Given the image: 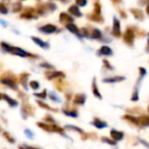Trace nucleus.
<instances>
[{"mask_svg": "<svg viewBox=\"0 0 149 149\" xmlns=\"http://www.w3.org/2000/svg\"><path fill=\"white\" fill-rule=\"evenodd\" d=\"M1 47L4 51L8 52V53H11L13 55L19 56V57H26V58H31V59H37L38 56L35 55L33 53H30V52L26 51V50L22 49L19 47H15V46H11L9 44H6L5 42H2L1 43Z\"/></svg>", "mask_w": 149, "mask_h": 149, "instance_id": "obj_1", "label": "nucleus"}, {"mask_svg": "<svg viewBox=\"0 0 149 149\" xmlns=\"http://www.w3.org/2000/svg\"><path fill=\"white\" fill-rule=\"evenodd\" d=\"M0 82L3 86L9 87L13 90H17V82H19V78H17L15 74H13L11 72H3L0 78Z\"/></svg>", "mask_w": 149, "mask_h": 149, "instance_id": "obj_2", "label": "nucleus"}, {"mask_svg": "<svg viewBox=\"0 0 149 149\" xmlns=\"http://www.w3.org/2000/svg\"><path fill=\"white\" fill-rule=\"evenodd\" d=\"M87 19L95 23H103L104 19L101 15V4H100L99 0L94 1V10L91 13H88Z\"/></svg>", "mask_w": 149, "mask_h": 149, "instance_id": "obj_3", "label": "nucleus"}, {"mask_svg": "<svg viewBox=\"0 0 149 149\" xmlns=\"http://www.w3.org/2000/svg\"><path fill=\"white\" fill-rule=\"evenodd\" d=\"M37 126L39 128L43 129L46 132H54V133H59V134H63L64 130L60 127H58L55 124H48V123H42V122H38Z\"/></svg>", "mask_w": 149, "mask_h": 149, "instance_id": "obj_4", "label": "nucleus"}, {"mask_svg": "<svg viewBox=\"0 0 149 149\" xmlns=\"http://www.w3.org/2000/svg\"><path fill=\"white\" fill-rule=\"evenodd\" d=\"M135 35H136V33H135L134 27H128L126 32L124 33V35H123V40H124V42L127 45L132 47L134 45Z\"/></svg>", "mask_w": 149, "mask_h": 149, "instance_id": "obj_5", "label": "nucleus"}, {"mask_svg": "<svg viewBox=\"0 0 149 149\" xmlns=\"http://www.w3.org/2000/svg\"><path fill=\"white\" fill-rule=\"evenodd\" d=\"M38 17H39V15H38L36 8H33V7L30 6L25 7L24 11L19 15V17L23 19H38Z\"/></svg>", "mask_w": 149, "mask_h": 149, "instance_id": "obj_6", "label": "nucleus"}, {"mask_svg": "<svg viewBox=\"0 0 149 149\" xmlns=\"http://www.w3.org/2000/svg\"><path fill=\"white\" fill-rule=\"evenodd\" d=\"M39 31L42 32L43 34H46V35H50V34H53V33L58 32L59 29H58L56 26L52 25V24H46V25H44L39 28Z\"/></svg>", "mask_w": 149, "mask_h": 149, "instance_id": "obj_7", "label": "nucleus"}, {"mask_svg": "<svg viewBox=\"0 0 149 149\" xmlns=\"http://www.w3.org/2000/svg\"><path fill=\"white\" fill-rule=\"evenodd\" d=\"M45 77L47 80H56L62 79L65 77V74L62 72H58V70H46Z\"/></svg>", "mask_w": 149, "mask_h": 149, "instance_id": "obj_8", "label": "nucleus"}, {"mask_svg": "<svg viewBox=\"0 0 149 149\" xmlns=\"http://www.w3.org/2000/svg\"><path fill=\"white\" fill-rule=\"evenodd\" d=\"M112 35L116 38H120L122 36V31H120V23L118 17H114L112 19Z\"/></svg>", "mask_w": 149, "mask_h": 149, "instance_id": "obj_9", "label": "nucleus"}, {"mask_svg": "<svg viewBox=\"0 0 149 149\" xmlns=\"http://www.w3.org/2000/svg\"><path fill=\"white\" fill-rule=\"evenodd\" d=\"M59 23L61 24V25L68 26V24L74 23V17L66 13H61L59 15Z\"/></svg>", "mask_w": 149, "mask_h": 149, "instance_id": "obj_10", "label": "nucleus"}, {"mask_svg": "<svg viewBox=\"0 0 149 149\" xmlns=\"http://www.w3.org/2000/svg\"><path fill=\"white\" fill-rule=\"evenodd\" d=\"M86 101V95L82 93H78L72 96V103L76 105H83Z\"/></svg>", "mask_w": 149, "mask_h": 149, "instance_id": "obj_11", "label": "nucleus"}, {"mask_svg": "<svg viewBox=\"0 0 149 149\" xmlns=\"http://www.w3.org/2000/svg\"><path fill=\"white\" fill-rule=\"evenodd\" d=\"M65 28L68 30V31L70 32V33L74 34V35H76V36H78V37H82L81 30H80L79 28L77 27V26L74 25V23H72V24H68V26H65Z\"/></svg>", "mask_w": 149, "mask_h": 149, "instance_id": "obj_12", "label": "nucleus"}, {"mask_svg": "<svg viewBox=\"0 0 149 149\" xmlns=\"http://www.w3.org/2000/svg\"><path fill=\"white\" fill-rule=\"evenodd\" d=\"M68 13H70V15H74V17H82V13L80 11V7L78 6V5H70V7H68Z\"/></svg>", "mask_w": 149, "mask_h": 149, "instance_id": "obj_13", "label": "nucleus"}, {"mask_svg": "<svg viewBox=\"0 0 149 149\" xmlns=\"http://www.w3.org/2000/svg\"><path fill=\"white\" fill-rule=\"evenodd\" d=\"M89 38H91V39H98L99 40L102 38V34L98 29L91 28V29H89Z\"/></svg>", "mask_w": 149, "mask_h": 149, "instance_id": "obj_14", "label": "nucleus"}, {"mask_svg": "<svg viewBox=\"0 0 149 149\" xmlns=\"http://www.w3.org/2000/svg\"><path fill=\"white\" fill-rule=\"evenodd\" d=\"M35 8H36V10H37V13L39 15H45L47 13H49L46 3H39V4L36 5Z\"/></svg>", "mask_w": 149, "mask_h": 149, "instance_id": "obj_15", "label": "nucleus"}, {"mask_svg": "<svg viewBox=\"0 0 149 149\" xmlns=\"http://www.w3.org/2000/svg\"><path fill=\"white\" fill-rule=\"evenodd\" d=\"M110 136H111V139L114 141H120L123 138H124V133L120 132V131H118V130H114L112 129L110 131Z\"/></svg>", "mask_w": 149, "mask_h": 149, "instance_id": "obj_16", "label": "nucleus"}, {"mask_svg": "<svg viewBox=\"0 0 149 149\" xmlns=\"http://www.w3.org/2000/svg\"><path fill=\"white\" fill-rule=\"evenodd\" d=\"M23 112H25L28 116H34V113H35V108L32 105H30V104L26 101V102H24V104H23Z\"/></svg>", "mask_w": 149, "mask_h": 149, "instance_id": "obj_17", "label": "nucleus"}, {"mask_svg": "<svg viewBox=\"0 0 149 149\" xmlns=\"http://www.w3.org/2000/svg\"><path fill=\"white\" fill-rule=\"evenodd\" d=\"M138 127H149V116L145 114L138 116Z\"/></svg>", "mask_w": 149, "mask_h": 149, "instance_id": "obj_18", "label": "nucleus"}, {"mask_svg": "<svg viewBox=\"0 0 149 149\" xmlns=\"http://www.w3.org/2000/svg\"><path fill=\"white\" fill-rule=\"evenodd\" d=\"M126 80L125 77H122V76H116V77H109V78H105L103 79V83H118V82H122Z\"/></svg>", "mask_w": 149, "mask_h": 149, "instance_id": "obj_19", "label": "nucleus"}, {"mask_svg": "<svg viewBox=\"0 0 149 149\" xmlns=\"http://www.w3.org/2000/svg\"><path fill=\"white\" fill-rule=\"evenodd\" d=\"M131 13L134 15V17L138 21H143L144 19V13L139 8H131Z\"/></svg>", "mask_w": 149, "mask_h": 149, "instance_id": "obj_20", "label": "nucleus"}, {"mask_svg": "<svg viewBox=\"0 0 149 149\" xmlns=\"http://www.w3.org/2000/svg\"><path fill=\"white\" fill-rule=\"evenodd\" d=\"M99 55H103V56H110V55H112V50H111V48L110 47H108V46H106V45H104V46H102L101 48L99 49V51L97 52Z\"/></svg>", "mask_w": 149, "mask_h": 149, "instance_id": "obj_21", "label": "nucleus"}, {"mask_svg": "<svg viewBox=\"0 0 149 149\" xmlns=\"http://www.w3.org/2000/svg\"><path fill=\"white\" fill-rule=\"evenodd\" d=\"M92 92H93L94 96H95L96 98H98V99H101V98H102L101 94H100V92H99V88H98L97 84H96V79H95V78H94L93 82H92Z\"/></svg>", "mask_w": 149, "mask_h": 149, "instance_id": "obj_22", "label": "nucleus"}, {"mask_svg": "<svg viewBox=\"0 0 149 149\" xmlns=\"http://www.w3.org/2000/svg\"><path fill=\"white\" fill-rule=\"evenodd\" d=\"M54 87L59 92H62L64 90V87H65V82L62 79H56L54 81Z\"/></svg>", "mask_w": 149, "mask_h": 149, "instance_id": "obj_23", "label": "nucleus"}, {"mask_svg": "<svg viewBox=\"0 0 149 149\" xmlns=\"http://www.w3.org/2000/svg\"><path fill=\"white\" fill-rule=\"evenodd\" d=\"M1 96H2L1 98H2L3 100H5V101H6L7 103H8L9 105L11 106V107H15V106H17V104H19V102H17V100L13 99V98H10L9 96H7L6 94L2 93V95H1Z\"/></svg>", "mask_w": 149, "mask_h": 149, "instance_id": "obj_24", "label": "nucleus"}, {"mask_svg": "<svg viewBox=\"0 0 149 149\" xmlns=\"http://www.w3.org/2000/svg\"><path fill=\"white\" fill-rule=\"evenodd\" d=\"M29 77H30V74H28V72H23V74H19V82L22 84V86H23L25 89H27V81Z\"/></svg>", "mask_w": 149, "mask_h": 149, "instance_id": "obj_25", "label": "nucleus"}, {"mask_svg": "<svg viewBox=\"0 0 149 149\" xmlns=\"http://www.w3.org/2000/svg\"><path fill=\"white\" fill-rule=\"evenodd\" d=\"M62 112H63L65 116H72V118H77L78 116V111L74 108H70V107H64L62 109Z\"/></svg>", "mask_w": 149, "mask_h": 149, "instance_id": "obj_26", "label": "nucleus"}, {"mask_svg": "<svg viewBox=\"0 0 149 149\" xmlns=\"http://www.w3.org/2000/svg\"><path fill=\"white\" fill-rule=\"evenodd\" d=\"M92 125L95 126L96 128H98V129H103V128H105V127H107V123L103 122V120H101L98 118H94L93 122H92Z\"/></svg>", "mask_w": 149, "mask_h": 149, "instance_id": "obj_27", "label": "nucleus"}, {"mask_svg": "<svg viewBox=\"0 0 149 149\" xmlns=\"http://www.w3.org/2000/svg\"><path fill=\"white\" fill-rule=\"evenodd\" d=\"M32 40H33V41L35 42L38 46H40L41 48H44V49H47V48H49V44H48L47 42H44L43 40L39 39L38 37H32Z\"/></svg>", "mask_w": 149, "mask_h": 149, "instance_id": "obj_28", "label": "nucleus"}, {"mask_svg": "<svg viewBox=\"0 0 149 149\" xmlns=\"http://www.w3.org/2000/svg\"><path fill=\"white\" fill-rule=\"evenodd\" d=\"M37 103L39 104V106H40V107L44 108V109H46V110H50V111H53V112L58 111V109H57V108L51 107V106H49V105H48V104L44 103V102L40 101V100H38V101H37Z\"/></svg>", "mask_w": 149, "mask_h": 149, "instance_id": "obj_29", "label": "nucleus"}, {"mask_svg": "<svg viewBox=\"0 0 149 149\" xmlns=\"http://www.w3.org/2000/svg\"><path fill=\"white\" fill-rule=\"evenodd\" d=\"M23 9V4H22L19 1L13 3V13H19V11Z\"/></svg>", "mask_w": 149, "mask_h": 149, "instance_id": "obj_30", "label": "nucleus"}, {"mask_svg": "<svg viewBox=\"0 0 149 149\" xmlns=\"http://www.w3.org/2000/svg\"><path fill=\"white\" fill-rule=\"evenodd\" d=\"M0 13H2V15H6V13H8V7L4 4V2L0 3Z\"/></svg>", "mask_w": 149, "mask_h": 149, "instance_id": "obj_31", "label": "nucleus"}, {"mask_svg": "<svg viewBox=\"0 0 149 149\" xmlns=\"http://www.w3.org/2000/svg\"><path fill=\"white\" fill-rule=\"evenodd\" d=\"M131 100L132 101H138L139 100V93H138V88H135L134 90V93H133L132 97H131Z\"/></svg>", "mask_w": 149, "mask_h": 149, "instance_id": "obj_32", "label": "nucleus"}, {"mask_svg": "<svg viewBox=\"0 0 149 149\" xmlns=\"http://www.w3.org/2000/svg\"><path fill=\"white\" fill-rule=\"evenodd\" d=\"M35 96L38 98H41V99H45L47 97V91L43 90V92H41V93H35Z\"/></svg>", "mask_w": 149, "mask_h": 149, "instance_id": "obj_33", "label": "nucleus"}, {"mask_svg": "<svg viewBox=\"0 0 149 149\" xmlns=\"http://www.w3.org/2000/svg\"><path fill=\"white\" fill-rule=\"evenodd\" d=\"M87 0H76V5H78L80 7H84L87 5Z\"/></svg>", "mask_w": 149, "mask_h": 149, "instance_id": "obj_34", "label": "nucleus"}, {"mask_svg": "<svg viewBox=\"0 0 149 149\" xmlns=\"http://www.w3.org/2000/svg\"><path fill=\"white\" fill-rule=\"evenodd\" d=\"M30 87H31L33 90H38L40 87V85L37 81H31V83H30Z\"/></svg>", "mask_w": 149, "mask_h": 149, "instance_id": "obj_35", "label": "nucleus"}, {"mask_svg": "<svg viewBox=\"0 0 149 149\" xmlns=\"http://www.w3.org/2000/svg\"><path fill=\"white\" fill-rule=\"evenodd\" d=\"M3 136L5 137V139H6V140H8V142H10V143H15V139H13V137H11L10 135H9L7 132H3Z\"/></svg>", "mask_w": 149, "mask_h": 149, "instance_id": "obj_36", "label": "nucleus"}, {"mask_svg": "<svg viewBox=\"0 0 149 149\" xmlns=\"http://www.w3.org/2000/svg\"><path fill=\"white\" fill-rule=\"evenodd\" d=\"M101 140L103 141L104 143H107V144H110V145H116V143L114 140H110V139L106 138V137H102Z\"/></svg>", "mask_w": 149, "mask_h": 149, "instance_id": "obj_37", "label": "nucleus"}, {"mask_svg": "<svg viewBox=\"0 0 149 149\" xmlns=\"http://www.w3.org/2000/svg\"><path fill=\"white\" fill-rule=\"evenodd\" d=\"M134 30H135V32H137V35H138L139 37H143V36L146 35V33H145L143 30L138 29V28H136V27H134Z\"/></svg>", "mask_w": 149, "mask_h": 149, "instance_id": "obj_38", "label": "nucleus"}, {"mask_svg": "<svg viewBox=\"0 0 149 149\" xmlns=\"http://www.w3.org/2000/svg\"><path fill=\"white\" fill-rule=\"evenodd\" d=\"M66 129H70V130H72V131H77V132H79L81 135H83L84 134V132H83V130H81V129H79V128H77V127H72V126H66L65 127Z\"/></svg>", "mask_w": 149, "mask_h": 149, "instance_id": "obj_39", "label": "nucleus"}, {"mask_svg": "<svg viewBox=\"0 0 149 149\" xmlns=\"http://www.w3.org/2000/svg\"><path fill=\"white\" fill-rule=\"evenodd\" d=\"M49 98L51 100H53L54 102H60V99L58 97H56V95L54 93H52V92H50L49 93Z\"/></svg>", "mask_w": 149, "mask_h": 149, "instance_id": "obj_40", "label": "nucleus"}, {"mask_svg": "<svg viewBox=\"0 0 149 149\" xmlns=\"http://www.w3.org/2000/svg\"><path fill=\"white\" fill-rule=\"evenodd\" d=\"M44 120H45L48 124H54V120L52 118L51 116H46L45 118H44Z\"/></svg>", "mask_w": 149, "mask_h": 149, "instance_id": "obj_41", "label": "nucleus"}, {"mask_svg": "<svg viewBox=\"0 0 149 149\" xmlns=\"http://www.w3.org/2000/svg\"><path fill=\"white\" fill-rule=\"evenodd\" d=\"M103 63H104V66H105V68H107L108 70H113V68H112V66L110 65V63H109V62H108L106 59H104V60H103Z\"/></svg>", "mask_w": 149, "mask_h": 149, "instance_id": "obj_42", "label": "nucleus"}, {"mask_svg": "<svg viewBox=\"0 0 149 149\" xmlns=\"http://www.w3.org/2000/svg\"><path fill=\"white\" fill-rule=\"evenodd\" d=\"M40 66H41V68H49V70H53V66L50 65V64H48V63H41V64H40Z\"/></svg>", "mask_w": 149, "mask_h": 149, "instance_id": "obj_43", "label": "nucleus"}, {"mask_svg": "<svg viewBox=\"0 0 149 149\" xmlns=\"http://www.w3.org/2000/svg\"><path fill=\"white\" fill-rule=\"evenodd\" d=\"M139 72H140L141 78L144 77L145 74H146V70H145V68H139Z\"/></svg>", "mask_w": 149, "mask_h": 149, "instance_id": "obj_44", "label": "nucleus"}, {"mask_svg": "<svg viewBox=\"0 0 149 149\" xmlns=\"http://www.w3.org/2000/svg\"><path fill=\"white\" fill-rule=\"evenodd\" d=\"M19 149H37L35 147H31V146H19Z\"/></svg>", "mask_w": 149, "mask_h": 149, "instance_id": "obj_45", "label": "nucleus"}, {"mask_svg": "<svg viewBox=\"0 0 149 149\" xmlns=\"http://www.w3.org/2000/svg\"><path fill=\"white\" fill-rule=\"evenodd\" d=\"M120 17H122L123 19H127V15L124 10H120Z\"/></svg>", "mask_w": 149, "mask_h": 149, "instance_id": "obj_46", "label": "nucleus"}, {"mask_svg": "<svg viewBox=\"0 0 149 149\" xmlns=\"http://www.w3.org/2000/svg\"><path fill=\"white\" fill-rule=\"evenodd\" d=\"M65 97H66V100H68V101H70V100L72 99V93H66Z\"/></svg>", "mask_w": 149, "mask_h": 149, "instance_id": "obj_47", "label": "nucleus"}, {"mask_svg": "<svg viewBox=\"0 0 149 149\" xmlns=\"http://www.w3.org/2000/svg\"><path fill=\"white\" fill-rule=\"evenodd\" d=\"M112 3H114V4H118V3L122 2V0H110Z\"/></svg>", "mask_w": 149, "mask_h": 149, "instance_id": "obj_48", "label": "nucleus"}, {"mask_svg": "<svg viewBox=\"0 0 149 149\" xmlns=\"http://www.w3.org/2000/svg\"><path fill=\"white\" fill-rule=\"evenodd\" d=\"M146 50L149 52V40H148V41H147V47H146Z\"/></svg>", "mask_w": 149, "mask_h": 149, "instance_id": "obj_49", "label": "nucleus"}, {"mask_svg": "<svg viewBox=\"0 0 149 149\" xmlns=\"http://www.w3.org/2000/svg\"><path fill=\"white\" fill-rule=\"evenodd\" d=\"M146 13H148V15H149V4H148V5H147V6H146Z\"/></svg>", "mask_w": 149, "mask_h": 149, "instance_id": "obj_50", "label": "nucleus"}, {"mask_svg": "<svg viewBox=\"0 0 149 149\" xmlns=\"http://www.w3.org/2000/svg\"><path fill=\"white\" fill-rule=\"evenodd\" d=\"M61 1H62V2H65V3H66V2L68 1V0H61Z\"/></svg>", "mask_w": 149, "mask_h": 149, "instance_id": "obj_51", "label": "nucleus"}, {"mask_svg": "<svg viewBox=\"0 0 149 149\" xmlns=\"http://www.w3.org/2000/svg\"><path fill=\"white\" fill-rule=\"evenodd\" d=\"M147 110H148V112H149V106H148V108H147Z\"/></svg>", "mask_w": 149, "mask_h": 149, "instance_id": "obj_52", "label": "nucleus"}, {"mask_svg": "<svg viewBox=\"0 0 149 149\" xmlns=\"http://www.w3.org/2000/svg\"><path fill=\"white\" fill-rule=\"evenodd\" d=\"M148 36H149V33H148Z\"/></svg>", "mask_w": 149, "mask_h": 149, "instance_id": "obj_53", "label": "nucleus"}, {"mask_svg": "<svg viewBox=\"0 0 149 149\" xmlns=\"http://www.w3.org/2000/svg\"><path fill=\"white\" fill-rule=\"evenodd\" d=\"M147 1H149V0H147Z\"/></svg>", "mask_w": 149, "mask_h": 149, "instance_id": "obj_54", "label": "nucleus"}]
</instances>
